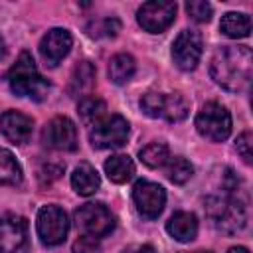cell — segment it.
Segmentation results:
<instances>
[{
    "label": "cell",
    "instance_id": "7",
    "mask_svg": "<svg viewBox=\"0 0 253 253\" xmlns=\"http://www.w3.org/2000/svg\"><path fill=\"white\" fill-rule=\"evenodd\" d=\"M38 235L43 245L53 247L65 241L67 231H69V219L67 213L59 206H43L38 211Z\"/></svg>",
    "mask_w": 253,
    "mask_h": 253
},
{
    "label": "cell",
    "instance_id": "20",
    "mask_svg": "<svg viewBox=\"0 0 253 253\" xmlns=\"http://www.w3.org/2000/svg\"><path fill=\"white\" fill-rule=\"evenodd\" d=\"M134 71H136V63H134V57L128 53H117L109 61V77L117 85L126 83L134 75Z\"/></svg>",
    "mask_w": 253,
    "mask_h": 253
},
{
    "label": "cell",
    "instance_id": "11",
    "mask_svg": "<svg viewBox=\"0 0 253 253\" xmlns=\"http://www.w3.org/2000/svg\"><path fill=\"white\" fill-rule=\"evenodd\" d=\"M28 221L20 215L0 217V253H28Z\"/></svg>",
    "mask_w": 253,
    "mask_h": 253
},
{
    "label": "cell",
    "instance_id": "24",
    "mask_svg": "<svg viewBox=\"0 0 253 253\" xmlns=\"http://www.w3.org/2000/svg\"><path fill=\"white\" fill-rule=\"evenodd\" d=\"M138 158L150 168H162L170 158V150L164 142H150L144 148H140Z\"/></svg>",
    "mask_w": 253,
    "mask_h": 253
},
{
    "label": "cell",
    "instance_id": "32",
    "mask_svg": "<svg viewBox=\"0 0 253 253\" xmlns=\"http://www.w3.org/2000/svg\"><path fill=\"white\" fill-rule=\"evenodd\" d=\"M4 53H6V43H4V40L0 36V57H4Z\"/></svg>",
    "mask_w": 253,
    "mask_h": 253
},
{
    "label": "cell",
    "instance_id": "29",
    "mask_svg": "<svg viewBox=\"0 0 253 253\" xmlns=\"http://www.w3.org/2000/svg\"><path fill=\"white\" fill-rule=\"evenodd\" d=\"M73 253H101V245L91 235H81L73 243Z\"/></svg>",
    "mask_w": 253,
    "mask_h": 253
},
{
    "label": "cell",
    "instance_id": "21",
    "mask_svg": "<svg viewBox=\"0 0 253 253\" xmlns=\"http://www.w3.org/2000/svg\"><path fill=\"white\" fill-rule=\"evenodd\" d=\"M22 182V166L14 154L0 148V186H18Z\"/></svg>",
    "mask_w": 253,
    "mask_h": 253
},
{
    "label": "cell",
    "instance_id": "17",
    "mask_svg": "<svg viewBox=\"0 0 253 253\" xmlns=\"http://www.w3.org/2000/svg\"><path fill=\"white\" fill-rule=\"evenodd\" d=\"M71 186H73V190H75L79 196H91V194H95V192L99 190L101 178H99L97 170H95L91 164L81 162V164L73 170V174H71Z\"/></svg>",
    "mask_w": 253,
    "mask_h": 253
},
{
    "label": "cell",
    "instance_id": "27",
    "mask_svg": "<svg viewBox=\"0 0 253 253\" xmlns=\"http://www.w3.org/2000/svg\"><path fill=\"white\" fill-rule=\"evenodd\" d=\"M186 12L196 22H210L211 18V6L204 0H190L186 2Z\"/></svg>",
    "mask_w": 253,
    "mask_h": 253
},
{
    "label": "cell",
    "instance_id": "10",
    "mask_svg": "<svg viewBox=\"0 0 253 253\" xmlns=\"http://www.w3.org/2000/svg\"><path fill=\"white\" fill-rule=\"evenodd\" d=\"M132 202L138 210V213L146 219H156L166 204V192L160 184L138 180L132 188Z\"/></svg>",
    "mask_w": 253,
    "mask_h": 253
},
{
    "label": "cell",
    "instance_id": "2",
    "mask_svg": "<svg viewBox=\"0 0 253 253\" xmlns=\"http://www.w3.org/2000/svg\"><path fill=\"white\" fill-rule=\"evenodd\" d=\"M8 85L14 95L28 97L34 101H43L49 91V81L42 77V73L36 67L34 57L28 51H22L16 63L8 71Z\"/></svg>",
    "mask_w": 253,
    "mask_h": 253
},
{
    "label": "cell",
    "instance_id": "18",
    "mask_svg": "<svg viewBox=\"0 0 253 253\" xmlns=\"http://www.w3.org/2000/svg\"><path fill=\"white\" fill-rule=\"evenodd\" d=\"M105 174L115 184H125L134 176V162L126 154H115L105 162Z\"/></svg>",
    "mask_w": 253,
    "mask_h": 253
},
{
    "label": "cell",
    "instance_id": "25",
    "mask_svg": "<svg viewBox=\"0 0 253 253\" xmlns=\"http://www.w3.org/2000/svg\"><path fill=\"white\" fill-rule=\"evenodd\" d=\"M164 166H166L168 180L174 182V184H186L192 178V174H194V166L186 158H182V156L168 158V162Z\"/></svg>",
    "mask_w": 253,
    "mask_h": 253
},
{
    "label": "cell",
    "instance_id": "23",
    "mask_svg": "<svg viewBox=\"0 0 253 253\" xmlns=\"http://www.w3.org/2000/svg\"><path fill=\"white\" fill-rule=\"evenodd\" d=\"M93 79H95V67L89 61H81L73 69V75L69 81V93L71 95H83L85 91L91 89Z\"/></svg>",
    "mask_w": 253,
    "mask_h": 253
},
{
    "label": "cell",
    "instance_id": "6",
    "mask_svg": "<svg viewBox=\"0 0 253 253\" xmlns=\"http://www.w3.org/2000/svg\"><path fill=\"white\" fill-rule=\"evenodd\" d=\"M75 223L83 231V235L99 239L115 229V215L107 206L99 202H89L75 210Z\"/></svg>",
    "mask_w": 253,
    "mask_h": 253
},
{
    "label": "cell",
    "instance_id": "22",
    "mask_svg": "<svg viewBox=\"0 0 253 253\" xmlns=\"http://www.w3.org/2000/svg\"><path fill=\"white\" fill-rule=\"evenodd\" d=\"M105 111H107L105 101L99 99V97H95V95L83 97V99L79 101V105H77V113H79L81 121H83L85 125H91V126L103 119Z\"/></svg>",
    "mask_w": 253,
    "mask_h": 253
},
{
    "label": "cell",
    "instance_id": "9",
    "mask_svg": "<svg viewBox=\"0 0 253 253\" xmlns=\"http://www.w3.org/2000/svg\"><path fill=\"white\" fill-rule=\"evenodd\" d=\"M176 18V2H162V0H152L146 2L138 8L136 12V22L142 30L150 34H160L164 32Z\"/></svg>",
    "mask_w": 253,
    "mask_h": 253
},
{
    "label": "cell",
    "instance_id": "3",
    "mask_svg": "<svg viewBox=\"0 0 253 253\" xmlns=\"http://www.w3.org/2000/svg\"><path fill=\"white\" fill-rule=\"evenodd\" d=\"M206 213L211 219L213 227L219 229L221 233L233 235L241 231L247 223V211L243 204L233 198L231 194L227 196H210L206 198Z\"/></svg>",
    "mask_w": 253,
    "mask_h": 253
},
{
    "label": "cell",
    "instance_id": "5",
    "mask_svg": "<svg viewBox=\"0 0 253 253\" xmlns=\"http://www.w3.org/2000/svg\"><path fill=\"white\" fill-rule=\"evenodd\" d=\"M196 128L204 138L223 142L231 134V115L223 105L210 101L196 115Z\"/></svg>",
    "mask_w": 253,
    "mask_h": 253
},
{
    "label": "cell",
    "instance_id": "1",
    "mask_svg": "<svg viewBox=\"0 0 253 253\" xmlns=\"http://www.w3.org/2000/svg\"><path fill=\"white\" fill-rule=\"evenodd\" d=\"M253 71V53L247 45H221L215 49L210 75L211 79L227 91L239 93L245 91L251 83Z\"/></svg>",
    "mask_w": 253,
    "mask_h": 253
},
{
    "label": "cell",
    "instance_id": "30",
    "mask_svg": "<svg viewBox=\"0 0 253 253\" xmlns=\"http://www.w3.org/2000/svg\"><path fill=\"white\" fill-rule=\"evenodd\" d=\"M136 253H156V251H154V247H152V245H142Z\"/></svg>",
    "mask_w": 253,
    "mask_h": 253
},
{
    "label": "cell",
    "instance_id": "14",
    "mask_svg": "<svg viewBox=\"0 0 253 253\" xmlns=\"http://www.w3.org/2000/svg\"><path fill=\"white\" fill-rule=\"evenodd\" d=\"M73 38L63 28H51L40 42V55L45 61V65L55 67L71 49Z\"/></svg>",
    "mask_w": 253,
    "mask_h": 253
},
{
    "label": "cell",
    "instance_id": "15",
    "mask_svg": "<svg viewBox=\"0 0 253 253\" xmlns=\"http://www.w3.org/2000/svg\"><path fill=\"white\" fill-rule=\"evenodd\" d=\"M0 132L12 144H26L34 132V121L20 111H6L0 115Z\"/></svg>",
    "mask_w": 253,
    "mask_h": 253
},
{
    "label": "cell",
    "instance_id": "12",
    "mask_svg": "<svg viewBox=\"0 0 253 253\" xmlns=\"http://www.w3.org/2000/svg\"><path fill=\"white\" fill-rule=\"evenodd\" d=\"M202 36L196 30H182L172 43V59L182 71L196 69L202 57Z\"/></svg>",
    "mask_w": 253,
    "mask_h": 253
},
{
    "label": "cell",
    "instance_id": "19",
    "mask_svg": "<svg viewBox=\"0 0 253 253\" xmlns=\"http://www.w3.org/2000/svg\"><path fill=\"white\" fill-rule=\"evenodd\" d=\"M219 30L227 36V38H247L249 32H251V20L247 14H241V12H227L221 16V22H219Z\"/></svg>",
    "mask_w": 253,
    "mask_h": 253
},
{
    "label": "cell",
    "instance_id": "26",
    "mask_svg": "<svg viewBox=\"0 0 253 253\" xmlns=\"http://www.w3.org/2000/svg\"><path fill=\"white\" fill-rule=\"evenodd\" d=\"M121 30V22L117 18H103L95 20L87 26V34L91 38H115Z\"/></svg>",
    "mask_w": 253,
    "mask_h": 253
},
{
    "label": "cell",
    "instance_id": "31",
    "mask_svg": "<svg viewBox=\"0 0 253 253\" xmlns=\"http://www.w3.org/2000/svg\"><path fill=\"white\" fill-rule=\"evenodd\" d=\"M227 253H249V249L247 247H231Z\"/></svg>",
    "mask_w": 253,
    "mask_h": 253
},
{
    "label": "cell",
    "instance_id": "16",
    "mask_svg": "<svg viewBox=\"0 0 253 253\" xmlns=\"http://www.w3.org/2000/svg\"><path fill=\"white\" fill-rule=\"evenodd\" d=\"M166 231L170 233L172 239H176L180 243H188L198 233V219L190 211H176L166 221Z\"/></svg>",
    "mask_w": 253,
    "mask_h": 253
},
{
    "label": "cell",
    "instance_id": "8",
    "mask_svg": "<svg viewBox=\"0 0 253 253\" xmlns=\"http://www.w3.org/2000/svg\"><path fill=\"white\" fill-rule=\"evenodd\" d=\"M128 138V123L121 115H111L93 125L89 140L95 148H119Z\"/></svg>",
    "mask_w": 253,
    "mask_h": 253
},
{
    "label": "cell",
    "instance_id": "28",
    "mask_svg": "<svg viewBox=\"0 0 253 253\" xmlns=\"http://www.w3.org/2000/svg\"><path fill=\"white\" fill-rule=\"evenodd\" d=\"M235 148H237V154L243 158L245 164H251V162H253V150H251V148H253V136H251L249 130H245V132H241V134L237 136Z\"/></svg>",
    "mask_w": 253,
    "mask_h": 253
},
{
    "label": "cell",
    "instance_id": "4",
    "mask_svg": "<svg viewBox=\"0 0 253 253\" xmlns=\"http://www.w3.org/2000/svg\"><path fill=\"white\" fill-rule=\"evenodd\" d=\"M140 109L152 119H162L168 123H178L188 117L190 105L180 93H146L140 97Z\"/></svg>",
    "mask_w": 253,
    "mask_h": 253
},
{
    "label": "cell",
    "instance_id": "33",
    "mask_svg": "<svg viewBox=\"0 0 253 253\" xmlns=\"http://www.w3.org/2000/svg\"><path fill=\"white\" fill-rule=\"evenodd\" d=\"M184 253V251H182ZM194 253H211V251H194Z\"/></svg>",
    "mask_w": 253,
    "mask_h": 253
},
{
    "label": "cell",
    "instance_id": "13",
    "mask_svg": "<svg viewBox=\"0 0 253 253\" xmlns=\"http://www.w3.org/2000/svg\"><path fill=\"white\" fill-rule=\"evenodd\" d=\"M45 146L53 150H75L77 148V128L67 117H53L42 132Z\"/></svg>",
    "mask_w": 253,
    "mask_h": 253
}]
</instances>
